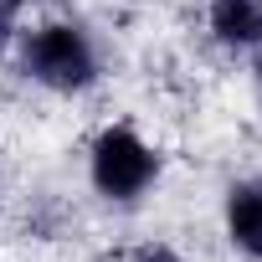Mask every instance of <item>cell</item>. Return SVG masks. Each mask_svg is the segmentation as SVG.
<instances>
[{"mask_svg":"<svg viewBox=\"0 0 262 262\" xmlns=\"http://www.w3.org/2000/svg\"><path fill=\"white\" fill-rule=\"evenodd\" d=\"M206 31L231 52L262 47V0H206Z\"/></svg>","mask_w":262,"mask_h":262,"instance_id":"277c9868","label":"cell"},{"mask_svg":"<svg viewBox=\"0 0 262 262\" xmlns=\"http://www.w3.org/2000/svg\"><path fill=\"white\" fill-rule=\"evenodd\" d=\"M31 0H0V47H11L21 36V16H26Z\"/></svg>","mask_w":262,"mask_h":262,"instance_id":"5b68a950","label":"cell"},{"mask_svg":"<svg viewBox=\"0 0 262 262\" xmlns=\"http://www.w3.org/2000/svg\"><path fill=\"white\" fill-rule=\"evenodd\" d=\"M221 226L236 257L262 262V180H236L221 201Z\"/></svg>","mask_w":262,"mask_h":262,"instance_id":"3957f363","label":"cell"},{"mask_svg":"<svg viewBox=\"0 0 262 262\" xmlns=\"http://www.w3.org/2000/svg\"><path fill=\"white\" fill-rule=\"evenodd\" d=\"M257 52V88H262V47H252Z\"/></svg>","mask_w":262,"mask_h":262,"instance_id":"52a82bcc","label":"cell"},{"mask_svg":"<svg viewBox=\"0 0 262 262\" xmlns=\"http://www.w3.org/2000/svg\"><path fill=\"white\" fill-rule=\"evenodd\" d=\"M21 72L47 93H88L103 62L77 21H47L36 31H21Z\"/></svg>","mask_w":262,"mask_h":262,"instance_id":"6da1fadb","label":"cell"},{"mask_svg":"<svg viewBox=\"0 0 262 262\" xmlns=\"http://www.w3.org/2000/svg\"><path fill=\"white\" fill-rule=\"evenodd\" d=\"M128 262H185V252H175L170 242H144L128 252Z\"/></svg>","mask_w":262,"mask_h":262,"instance_id":"8992f818","label":"cell"},{"mask_svg":"<svg viewBox=\"0 0 262 262\" xmlns=\"http://www.w3.org/2000/svg\"><path fill=\"white\" fill-rule=\"evenodd\" d=\"M88 180L103 201L113 206H134L139 195H149V185L160 180V155L155 144L128 123H108L88 149Z\"/></svg>","mask_w":262,"mask_h":262,"instance_id":"7a4b0ae2","label":"cell"}]
</instances>
